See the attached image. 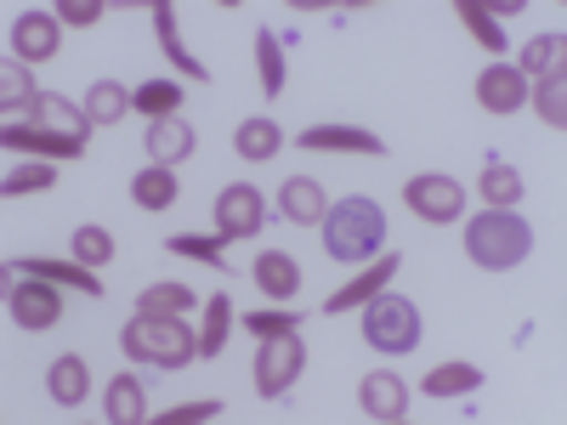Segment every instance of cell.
Returning <instances> with one entry per match:
<instances>
[{
    "mask_svg": "<svg viewBox=\"0 0 567 425\" xmlns=\"http://www.w3.org/2000/svg\"><path fill=\"white\" fill-rule=\"evenodd\" d=\"M318 227H323L329 261H347V267L369 261L374 250L386 245V210L374 205V199H363V194H352V199H341V205H329V216H323Z\"/></svg>",
    "mask_w": 567,
    "mask_h": 425,
    "instance_id": "1",
    "label": "cell"
},
{
    "mask_svg": "<svg viewBox=\"0 0 567 425\" xmlns=\"http://www.w3.org/2000/svg\"><path fill=\"white\" fill-rule=\"evenodd\" d=\"M120 346L131 363H148V369H187L199 357V335L182 318H148V312H136L120 329Z\"/></svg>",
    "mask_w": 567,
    "mask_h": 425,
    "instance_id": "2",
    "label": "cell"
},
{
    "mask_svg": "<svg viewBox=\"0 0 567 425\" xmlns=\"http://www.w3.org/2000/svg\"><path fill=\"white\" fill-rule=\"evenodd\" d=\"M534 250V227L516 216V210H488V216H471L465 221V256L488 267V272H511L523 267Z\"/></svg>",
    "mask_w": 567,
    "mask_h": 425,
    "instance_id": "3",
    "label": "cell"
},
{
    "mask_svg": "<svg viewBox=\"0 0 567 425\" xmlns=\"http://www.w3.org/2000/svg\"><path fill=\"white\" fill-rule=\"evenodd\" d=\"M363 341H369L374 352H392V357L414 352V346H420V307L381 290L374 301H363Z\"/></svg>",
    "mask_w": 567,
    "mask_h": 425,
    "instance_id": "4",
    "label": "cell"
},
{
    "mask_svg": "<svg viewBox=\"0 0 567 425\" xmlns=\"http://www.w3.org/2000/svg\"><path fill=\"white\" fill-rule=\"evenodd\" d=\"M301 369H307V346H301V329H290V335H272V341H261V352H256V392L261 397H284L296 381H301Z\"/></svg>",
    "mask_w": 567,
    "mask_h": 425,
    "instance_id": "5",
    "label": "cell"
},
{
    "mask_svg": "<svg viewBox=\"0 0 567 425\" xmlns=\"http://www.w3.org/2000/svg\"><path fill=\"white\" fill-rule=\"evenodd\" d=\"M7 307H12V323H23V329H52L63 318V283L29 278V272H23V283L7 278Z\"/></svg>",
    "mask_w": 567,
    "mask_h": 425,
    "instance_id": "6",
    "label": "cell"
},
{
    "mask_svg": "<svg viewBox=\"0 0 567 425\" xmlns=\"http://www.w3.org/2000/svg\"><path fill=\"white\" fill-rule=\"evenodd\" d=\"M7 125L52 131V136H74V142H85V136H91L85 108H74V103H63V97H45V91H40L34 103H23V108H7Z\"/></svg>",
    "mask_w": 567,
    "mask_h": 425,
    "instance_id": "7",
    "label": "cell"
},
{
    "mask_svg": "<svg viewBox=\"0 0 567 425\" xmlns=\"http://www.w3.org/2000/svg\"><path fill=\"white\" fill-rule=\"evenodd\" d=\"M403 199L420 221H460L465 216V187L454 176H414L403 187Z\"/></svg>",
    "mask_w": 567,
    "mask_h": 425,
    "instance_id": "8",
    "label": "cell"
},
{
    "mask_svg": "<svg viewBox=\"0 0 567 425\" xmlns=\"http://www.w3.org/2000/svg\"><path fill=\"white\" fill-rule=\"evenodd\" d=\"M261 194H256V187L250 182H239V187H227V194L216 199V239H256V232H261Z\"/></svg>",
    "mask_w": 567,
    "mask_h": 425,
    "instance_id": "9",
    "label": "cell"
},
{
    "mask_svg": "<svg viewBox=\"0 0 567 425\" xmlns=\"http://www.w3.org/2000/svg\"><path fill=\"white\" fill-rule=\"evenodd\" d=\"M301 148H312V154H374L381 159L386 142L374 131H358V125H312V131H301Z\"/></svg>",
    "mask_w": 567,
    "mask_h": 425,
    "instance_id": "10",
    "label": "cell"
},
{
    "mask_svg": "<svg viewBox=\"0 0 567 425\" xmlns=\"http://www.w3.org/2000/svg\"><path fill=\"white\" fill-rule=\"evenodd\" d=\"M398 267H403V256H381V261H374V267H363V272H358V278L347 283V290H336V296H329V301H323V312L336 318V312H352V307L374 301V296H381L386 283L398 278Z\"/></svg>",
    "mask_w": 567,
    "mask_h": 425,
    "instance_id": "11",
    "label": "cell"
},
{
    "mask_svg": "<svg viewBox=\"0 0 567 425\" xmlns=\"http://www.w3.org/2000/svg\"><path fill=\"white\" fill-rule=\"evenodd\" d=\"M477 103H483L488 114H516V108L528 103V80L516 74L511 63H494V69L477 74Z\"/></svg>",
    "mask_w": 567,
    "mask_h": 425,
    "instance_id": "12",
    "label": "cell"
},
{
    "mask_svg": "<svg viewBox=\"0 0 567 425\" xmlns=\"http://www.w3.org/2000/svg\"><path fill=\"white\" fill-rule=\"evenodd\" d=\"M358 403H363V414H369V419L392 425V419H403V414H409V386L398 381L392 369H381V374H369V381L358 386Z\"/></svg>",
    "mask_w": 567,
    "mask_h": 425,
    "instance_id": "13",
    "label": "cell"
},
{
    "mask_svg": "<svg viewBox=\"0 0 567 425\" xmlns=\"http://www.w3.org/2000/svg\"><path fill=\"white\" fill-rule=\"evenodd\" d=\"M12 45H18V58H23V63L58 58V45H63V23H58V18H45V12H23V18L12 23Z\"/></svg>",
    "mask_w": 567,
    "mask_h": 425,
    "instance_id": "14",
    "label": "cell"
},
{
    "mask_svg": "<svg viewBox=\"0 0 567 425\" xmlns=\"http://www.w3.org/2000/svg\"><path fill=\"white\" fill-rule=\"evenodd\" d=\"M12 267L29 272V278H52V283H63V290H80V296H103L97 267H85V261H40V256H18Z\"/></svg>",
    "mask_w": 567,
    "mask_h": 425,
    "instance_id": "15",
    "label": "cell"
},
{
    "mask_svg": "<svg viewBox=\"0 0 567 425\" xmlns=\"http://www.w3.org/2000/svg\"><path fill=\"white\" fill-rule=\"evenodd\" d=\"M256 283H261V296L267 301H290L296 290H301V267H296V256L290 250H267V256H256Z\"/></svg>",
    "mask_w": 567,
    "mask_h": 425,
    "instance_id": "16",
    "label": "cell"
},
{
    "mask_svg": "<svg viewBox=\"0 0 567 425\" xmlns=\"http://www.w3.org/2000/svg\"><path fill=\"white\" fill-rule=\"evenodd\" d=\"M0 142H7V148H23V154H45V159H80L85 154V142L52 136V131H29V125H0Z\"/></svg>",
    "mask_w": 567,
    "mask_h": 425,
    "instance_id": "17",
    "label": "cell"
},
{
    "mask_svg": "<svg viewBox=\"0 0 567 425\" xmlns=\"http://www.w3.org/2000/svg\"><path fill=\"white\" fill-rule=\"evenodd\" d=\"M154 29H159V45H165V58L176 63V74H187V80H210V69L194 58V52H187V45H182V34H176V7H171V0H154Z\"/></svg>",
    "mask_w": 567,
    "mask_h": 425,
    "instance_id": "18",
    "label": "cell"
},
{
    "mask_svg": "<svg viewBox=\"0 0 567 425\" xmlns=\"http://www.w3.org/2000/svg\"><path fill=\"white\" fill-rule=\"evenodd\" d=\"M278 210L290 216V221H301V227H318V221L329 216L323 187H318V182H307V176H290V182L278 187Z\"/></svg>",
    "mask_w": 567,
    "mask_h": 425,
    "instance_id": "19",
    "label": "cell"
},
{
    "mask_svg": "<svg viewBox=\"0 0 567 425\" xmlns=\"http://www.w3.org/2000/svg\"><path fill=\"white\" fill-rule=\"evenodd\" d=\"M194 125L187 120H148V159L154 165H176V159H187L194 154Z\"/></svg>",
    "mask_w": 567,
    "mask_h": 425,
    "instance_id": "20",
    "label": "cell"
},
{
    "mask_svg": "<svg viewBox=\"0 0 567 425\" xmlns=\"http://www.w3.org/2000/svg\"><path fill=\"white\" fill-rule=\"evenodd\" d=\"M131 199H136L142 210H171V205H176V170H171V165L136 170V176H131Z\"/></svg>",
    "mask_w": 567,
    "mask_h": 425,
    "instance_id": "21",
    "label": "cell"
},
{
    "mask_svg": "<svg viewBox=\"0 0 567 425\" xmlns=\"http://www.w3.org/2000/svg\"><path fill=\"white\" fill-rule=\"evenodd\" d=\"M125 108H131V91L120 80H91V91H85V120L91 125H120Z\"/></svg>",
    "mask_w": 567,
    "mask_h": 425,
    "instance_id": "22",
    "label": "cell"
},
{
    "mask_svg": "<svg viewBox=\"0 0 567 425\" xmlns=\"http://www.w3.org/2000/svg\"><path fill=\"white\" fill-rule=\"evenodd\" d=\"M45 392H52L63 408H74V403H85V392H91V374H85V357H58L52 363V374H45Z\"/></svg>",
    "mask_w": 567,
    "mask_h": 425,
    "instance_id": "23",
    "label": "cell"
},
{
    "mask_svg": "<svg viewBox=\"0 0 567 425\" xmlns=\"http://www.w3.org/2000/svg\"><path fill=\"white\" fill-rule=\"evenodd\" d=\"M477 386H483V369L477 363H443V369H432L420 381L425 397H465V392H477Z\"/></svg>",
    "mask_w": 567,
    "mask_h": 425,
    "instance_id": "24",
    "label": "cell"
},
{
    "mask_svg": "<svg viewBox=\"0 0 567 425\" xmlns=\"http://www.w3.org/2000/svg\"><path fill=\"white\" fill-rule=\"evenodd\" d=\"M194 290L187 283H148V290L136 296V312H148V318H182V312H194Z\"/></svg>",
    "mask_w": 567,
    "mask_h": 425,
    "instance_id": "25",
    "label": "cell"
},
{
    "mask_svg": "<svg viewBox=\"0 0 567 425\" xmlns=\"http://www.w3.org/2000/svg\"><path fill=\"white\" fill-rule=\"evenodd\" d=\"M256 69H261V91H267V97H278L284 80H290V74H284V34L278 29H261L256 34Z\"/></svg>",
    "mask_w": 567,
    "mask_h": 425,
    "instance_id": "26",
    "label": "cell"
},
{
    "mask_svg": "<svg viewBox=\"0 0 567 425\" xmlns=\"http://www.w3.org/2000/svg\"><path fill=\"white\" fill-rule=\"evenodd\" d=\"M483 199H488L494 210H516V205H523V176H516L505 159H488V170H483Z\"/></svg>",
    "mask_w": 567,
    "mask_h": 425,
    "instance_id": "27",
    "label": "cell"
},
{
    "mask_svg": "<svg viewBox=\"0 0 567 425\" xmlns=\"http://www.w3.org/2000/svg\"><path fill=\"white\" fill-rule=\"evenodd\" d=\"M109 419L114 425H142L148 419V403H142V386L131 381V374H114L109 381Z\"/></svg>",
    "mask_w": 567,
    "mask_h": 425,
    "instance_id": "28",
    "label": "cell"
},
{
    "mask_svg": "<svg viewBox=\"0 0 567 425\" xmlns=\"http://www.w3.org/2000/svg\"><path fill=\"white\" fill-rule=\"evenodd\" d=\"M176 103H182V85H171V80H142L131 91V108H142L148 120H176Z\"/></svg>",
    "mask_w": 567,
    "mask_h": 425,
    "instance_id": "29",
    "label": "cell"
},
{
    "mask_svg": "<svg viewBox=\"0 0 567 425\" xmlns=\"http://www.w3.org/2000/svg\"><path fill=\"white\" fill-rule=\"evenodd\" d=\"M556 69H567V45H561V34H539L528 52H523V63H516V74H534V80H545V74H556Z\"/></svg>",
    "mask_w": 567,
    "mask_h": 425,
    "instance_id": "30",
    "label": "cell"
},
{
    "mask_svg": "<svg viewBox=\"0 0 567 425\" xmlns=\"http://www.w3.org/2000/svg\"><path fill=\"white\" fill-rule=\"evenodd\" d=\"M278 142H284V131L272 120H245L239 131H233V148H239L245 159H272Z\"/></svg>",
    "mask_w": 567,
    "mask_h": 425,
    "instance_id": "31",
    "label": "cell"
},
{
    "mask_svg": "<svg viewBox=\"0 0 567 425\" xmlns=\"http://www.w3.org/2000/svg\"><path fill=\"white\" fill-rule=\"evenodd\" d=\"M561 74H567V69L534 80V103H539V120H545L550 131H567V80H561Z\"/></svg>",
    "mask_w": 567,
    "mask_h": 425,
    "instance_id": "32",
    "label": "cell"
},
{
    "mask_svg": "<svg viewBox=\"0 0 567 425\" xmlns=\"http://www.w3.org/2000/svg\"><path fill=\"white\" fill-rule=\"evenodd\" d=\"M227 329H233V301L210 296L205 301V323H199V357H216L227 346Z\"/></svg>",
    "mask_w": 567,
    "mask_h": 425,
    "instance_id": "33",
    "label": "cell"
},
{
    "mask_svg": "<svg viewBox=\"0 0 567 425\" xmlns=\"http://www.w3.org/2000/svg\"><path fill=\"white\" fill-rule=\"evenodd\" d=\"M454 12H460V23H465L471 34L488 45V52H511V34L499 29V18H488V7H477V0H460Z\"/></svg>",
    "mask_w": 567,
    "mask_h": 425,
    "instance_id": "34",
    "label": "cell"
},
{
    "mask_svg": "<svg viewBox=\"0 0 567 425\" xmlns=\"http://www.w3.org/2000/svg\"><path fill=\"white\" fill-rule=\"evenodd\" d=\"M52 182H58V165L34 159V165H18V170H7V182H0V194H7V199H18V194H40V187H52Z\"/></svg>",
    "mask_w": 567,
    "mask_h": 425,
    "instance_id": "35",
    "label": "cell"
},
{
    "mask_svg": "<svg viewBox=\"0 0 567 425\" xmlns=\"http://www.w3.org/2000/svg\"><path fill=\"white\" fill-rule=\"evenodd\" d=\"M245 329H250L256 341H272V335H290V329H301V312H290V307H267V312H250Z\"/></svg>",
    "mask_w": 567,
    "mask_h": 425,
    "instance_id": "36",
    "label": "cell"
},
{
    "mask_svg": "<svg viewBox=\"0 0 567 425\" xmlns=\"http://www.w3.org/2000/svg\"><path fill=\"white\" fill-rule=\"evenodd\" d=\"M171 256H194V261L227 267V239H199V232H176V239H171Z\"/></svg>",
    "mask_w": 567,
    "mask_h": 425,
    "instance_id": "37",
    "label": "cell"
},
{
    "mask_svg": "<svg viewBox=\"0 0 567 425\" xmlns=\"http://www.w3.org/2000/svg\"><path fill=\"white\" fill-rule=\"evenodd\" d=\"M0 97H7V108H23V103L40 97V91H34V74H29L23 63H12V58H7V69H0Z\"/></svg>",
    "mask_w": 567,
    "mask_h": 425,
    "instance_id": "38",
    "label": "cell"
},
{
    "mask_svg": "<svg viewBox=\"0 0 567 425\" xmlns=\"http://www.w3.org/2000/svg\"><path fill=\"white\" fill-rule=\"evenodd\" d=\"M74 261H85V267L114 261V239H109L103 227H80V232H74Z\"/></svg>",
    "mask_w": 567,
    "mask_h": 425,
    "instance_id": "39",
    "label": "cell"
},
{
    "mask_svg": "<svg viewBox=\"0 0 567 425\" xmlns=\"http://www.w3.org/2000/svg\"><path fill=\"white\" fill-rule=\"evenodd\" d=\"M216 414H221V403H216V397H205V403L165 408V414H159V425H199V419H216Z\"/></svg>",
    "mask_w": 567,
    "mask_h": 425,
    "instance_id": "40",
    "label": "cell"
},
{
    "mask_svg": "<svg viewBox=\"0 0 567 425\" xmlns=\"http://www.w3.org/2000/svg\"><path fill=\"white\" fill-rule=\"evenodd\" d=\"M103 18V7H91V0H63L58 7V23H74V29H91Z\"/></svg>",
    "mask_w": 567,
    "mask_h": 425,
    "instance_id": "41",
    "label": "cell"
}]
</instances>
